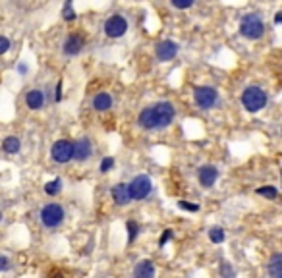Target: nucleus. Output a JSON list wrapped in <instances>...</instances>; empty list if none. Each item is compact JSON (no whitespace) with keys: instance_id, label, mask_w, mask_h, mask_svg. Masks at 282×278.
Returning <instances> with one entry per match:
<instances>
[{"instance_id":"obj_29","label":"nucleus","mask_w":282,"mask_h":278,"mask_svg":"<svg viewBox=\"0 0 282 278\" xmlns=\"http://www.w3.org/2000/svg\"><path fill=\"white\" fill-rule=\"evenodd\" d=\"M10 259L8 257H4V255H0V270H10Z\"/></svg>"},{"instance_id":"obj_30","label":"nucleus","mask_w":282,"mask_h":278,"mask_svg":"<svg viewBox=\"0 0 282 278\" xmlns=\"http://www.w3.org/2000/svg\"><path fill=\"white\" fill-rule=\"evenodd\" d=\"M170 238H172V230H164V234H162V238H160V241H159L160 247H162V245H164L166 241L170 240Z\"/></svg>"},{"instance_id":"obj_20","label":"nucleus","mask_w":282,"mask_h":278,"mask_svg":"<svg viewBox=\"0 0 282 278\" xmlns=\"http://www.w3.org/2000/svg\"><path fill=\"white\" fill-rule=\"evenodd\" d=\"M226 238V234H224V230L221 226H215L209 230V240L213 241V243H222Z\"/></svg>"},{"instance_id":"obj_28","label":"nucleus","mask_w":282,"mask_h":278,"mask_svg":"<svg viewBox=\"0 0 282 278\" xmlns=\"http://www.w3.org/2000/svg\"><path fill=\"white\" fill-rule=\"evenodd\" d=\"M180 209H184V211H192V213L199 211V207H197L196 203H185V201H180Z\"/></svg>"},{"instance_id":"obj_21","label":"nucleus","mask_w":282,"mask_h":278,"mask_svg":"<svg viewBox=\"0 0 282 278\" xmlns=\"http://www.w3.org/2000/svg\"><path fill=\"white\" fill-rule=\"evenodd\" d=\"M72 6H74V0H66V4H64V8H62V18H64L66 22L75 20V12Z\"/></svg>"},{"instance_id":"obj_1","label":"nucleus","mask_w":282,"mask_h":278,"mask_svg":"<svg viewBox=\"0 0 282 278\" xmlns=\"http://www.w3.org/2000/svg\"><path fill=\"white\" fill-rule=\"evenodd\" d=\"M174 106L170 102H157L153 106H147L139 112V126L145 127V129H162V127H168L174 120Z\"/></svg>"},{"instance_id":"obj_2","label":"nucleus","mask_w":282,"mask_h":278,"mask_svg":"<svg viewBox=\"0 0 282 278\" xmlns=\"http://www.w3.org/2000/svg\"><path fill=\"white\" fill-rule=\"evenodd\" d=\"M242 104L247 112H259L267 104V93L257 85H251L242 93Z\"/></svg>"},{"instance_id":"obj_33","label":"nucleus","mask_w":282,"mask_h":278,"mask_svg":"<svg viewBox=\"0 0 282 278\" xmlns=\"http://www.w3.org/2000/svg\"><path fill=\"white\" fill-rule=\"evenodd\" d=\"M280 22H282V14H280V12H276V16H274V24L278 26Z\"/></svg>"},{"instance_id":"obj_25","label":"nucleus","mask_w":282,"mask_h":278,"mask_svg":"<svg viewBox=\"0 0 282 278\" xmlns=\"http://www.w3.org/2000/svg\"><path fill=\"white\" fill-rule=\"evenodd\" d=\"M112 166H114V159H112V157L103 159V163H101V172H109Z\"/></svg>"},{"instance_id":"obj_34","label":"nucleus","mask_w":282,"mask_h":278,"mask_svg":"<svg viewBox=\"0 0 282 278\" xmlns=\"http://www.w3.org/2000/svg\"><path fill=\"white\" fill-rule=\"evenodd\" d=\"M0 220H2V213H0Z\"/></svg>"},{"instance_id":"obj_23","label":"nucleus","mask_w":282,"mask_h":278,"mask_svg":"<svg viewBox=\"0 0 282 278\" xmlns=\"http://www.w3.org/2000/svg\"><path fill=\"white\" fill-rule=\"evenodd\" d=\"M126 228H128V232H130V236H128V241L132 243V241L137 238V232H139V226H137V222H134V220H128V224H126Z\"/></svg>"},{"instance_id":"obj_13","label":"nucleus","mask_w":282,"mask_h":278,"mask_svg":"<svg viewBox=\"0 0 282 278\" xmlns=\"http://www.w3.org/2000/svg\"><path fill=\"white\" fill-rule=\"evenodd\" d=\"M112 199L116 201V205H128V203L132 201V195H130V190H128V184H116L114 188H112Z\"/></svg>"},{"instance_id":"obj_5","label":"nucleus","mask_w":282,"mask_h":278,"mask_svg":"<svg viewBox=\"0 0 282 278\" xmlns=\"http://www.w3.org/2000/svg\"><path fill=\"white\" fill-rule=\"evenodd\" d=\"M128 190H130L132 199H137V201H141V199H147L149 195H151V190H153L151 178L145 176V174H141V176H135L134 180H132V184H128Z\"/></svg>"},{"instance_id":"obj_19","label":"nucleus","mask_w":282,"mask_h":278,"mask_svg":"<svg viewBox=\"0 0 282 278\" xmlns=\"http://www.w3.org/2000/svg\"><path fill=\"white\" fill-rule=\"evenodd\" d=\"M62 190V180L60 178H56V180H52V182H49L47 186H45V193L47 195H50V197H54V195H58Z\"/></svg>"},{"instance_id":"obj_11","label":"nucleus","mask_w":282,"mask_h":278,"mask_svg":"<svg viewBox=\"0 0 282 278\" xmlns=\"http://www.w3.org/2000/svg\"><path fill=\"white\" fill-rule=\"evenodd\" d=\"M74 145V159L75 161H87L91 155H93V147H91V141L89 139H77Z\"/></svg>"},{"instance_id":"obj_27","label":"nucleus","mask_w":282,"mask_h":278,"mask_svg":"<svg viewBox=\"0 0 282 278\" xmlns=\"http://www.w3.org/2000/svg\"><path fill=\"white\" fill-rule=\"evenodd\" d=\"M8 51H10V39L0 35V54H4V52Z\"/></svg>"},{"instance_id":"obj_18","label":"nucleus","mask_w":282,"mask_h":278,"mask_svg":"<svg viewBox=\"0 0 282 278\" xmlns=\"http://www.w3.org/2000/svg\"><path fill=\"white\" fill-rule=\"evenodd\" d=\"M20 147H22V143H20V139L10 135V137L4 139V143H2V149L4 153H8V155H16V153L20 151Z\"/></svg>"},{"instance_id":"obj_3","label":"nucleus","mask_w":282,"mask_h":278,"mask_svg":"<svg viewBox=\"0 0 282 278\" xmlns=\"http://www.w3.org/2000/svg\"><path fill=\"white\" fill-rule=\"evenodd\" d=\"M240 33L244 35L245 39H261L263 33H265V24L261 22V18L255 16V14H247L242 18V24H240Z\"/></svg>"},{"instance_id":"obj_7","label":"nucleus","mask_w":282,"mask_h":278,"mask_svg":"<svg viewBox=\"0 0 282 278\" xmlns=\"http://www.w3.org/2000/svg\"><path fill=\"white\" fill-rule=\"evenodd\" d=\"M52 159L58 163V165H66V163H70L72 159H74V145L70 143V141H66V139H60V141H56L54 145H52Z\"/></svg>"},{"instance_id":"obj_26","label":"nucleus","mask_w":282,"mask_h":278,"mask_svg":"<svg viewBox=\"0 0 282 278\" xmlns=\"http://www.w3.org/2000/svg\"><path fill=\"white\" fill-rule=\"evenodd\" d=\"M221 274H222V276H234L236 272H234L232 268H230V265H228L226 261H222V263H221Z\"/></svg>"},{"instance_id":"obj_14","label":"nucleus","mask_w":282,"mask_h":278,"mask_svg":"<svg viewBox=\"0 0 282 278\" xmlns=\"http://www.w3.org/2000/svg\"><path fill=\"white\" fill-rule=\"evenodd\" d=\"M25 104H27L31 110H39V108H43V104H45V95H43L39 89H31V91L25 95Z\"/></svg>"},{"instance_id":"obj_6","label":"nucleus","mask_w":282,"mask_h":278,"mask_svg":"<svg viewBox=\"0 0 282 278\" xmlns=\"http://www.w3.org/2000/svg\"><path fill=\"white\" fill-rule=\"evenodd\" d=\"M194 99H196V104L199 108H213L219 101V93H217L215 87L201 85V87H196V91H194Z\"/></svg>"},{"instance_id":"obj_10","label":"nucleus","mask_w":282,"mask_h":278,"mask_svg":"<svg viewBox=\"0 0 282 278\" xmlns=\"http://www.w3.org/2000/svg\"><path fill=\"white\" fill-rule=\"evenodd\" d=\"M197 178H199V184H201L203 188H213V186H215V182H217V178H219V170H217L215 166H211V165L201 166Z\"/></svg>"},{"instance_id":"obj_12","label":"nucleus","mask_w":282,"mask_h":278,"mask_svg":"<svg viewBox=\"0 0 282 278\" xmlns=\"http://www.w3.org/2000/svg\"><path fill=\"white\" fill-rule=\"evenodd\" d=\"M83 49V39L79 37V35H70V37L64 41V54H68V56H75V54H79Z\"/></svg>"},{"instance_id":"obj_9","label":"nucleus","mask_w":282,"mask_h":278,"mask_svg":"<svg viewBox=\"0 0 282 278\" xmlns=\"http://www.w3.org/2000/svg\"><path fill=\"white\" fill-rule=\"evenodd\" d=\"M178 51H180V47L174 41H162L157 45V58L160 62H168L178 54Z\"/></svg>"},{"instance_id":"obj_22","label":"nucleus","mask_w":282,"mask_h":278,"mask_svg":"<svg viewBox=\"0 0 282 278\" xmlns=\"http://www.w3.org/2000/svg\"><path fill=\"white\" fill-rule=\"evenodd\" d=\"M257 193L259 195H263V197H267V199H276V197H278V191H276V188H272V186L259 188Z\"/></svg>"},{"instance_id":"obj_31","label":"nucleus","mask_w":282,"mask_h":278,"mask_svg":"<svg viewBox=\"0 0 282 278\" xmlns=\"http://www.w3.org/2000/svg\"><path fill=\"white\" fill-rule=\"evenodd\" d=\"M56 101H62V83H58L56 85V97H54Z\"/></svg>"},{"instance_id":"obj_8","label":"nucleus","mask_w":282,"mask_h":278,"mask_svg":"<svg viewBox=\"0 0 282 278\" xmlns=\"http://www.w3.org/2000/svg\"><path fill=\"white\" fill-rule=\"evenodd\" d=\"M126 31H128V22L124 20L122 16H112V18L107 20V24H105V33L112 39L122 37Z\"/></svg>"},{"instance_id":"obj_15","label":"nucleus","mask_w":282,"mask_h":278,"mask_svg":"<svg viewBox=\"0 0 282 278\" xmlns=\"http://www.w3.org/2000/svg\"><path fill=\"white\" fill-rule=\"evenodd\" d=\"M112 106V97L109 93H99L97 97L93 99V108L99 112H105Z\"/></svg>"},{"instance_id":"obj_17","label":"nucleus","mask_w":282,"mask_h":278,"mask_svg":"<svg viewBox=\"0 0 282 278\" xmlns=\"http://www.w3.org/2000/svg\"><path fill=\"white\" fill-rule=\"evenodd\" d=\"M134 274L137 278H153L155 276L153 263H151V261H141V263H137V266L134 268Z\"/></svg>"},{"instance_id":"obj_16","label":"nucleus","mask_w":282,"mask_h":278,"mask_svg":"<svg viewBox=\"0 0 282 278\" xmlns=\"http://www.w3.org/2000/svg\"><path fill=\"white\" fill-rule=\"evenodd\" d=\"M269 274L272 278H282V253H274L269 261Z\"/></svg>"},{"instance_id":"obj_32","label":"nucleus","mask_w":282,"mask_h":278,"mask_svg":"<svg viewBox=\"0 0 282 278\" xmlns=\"http://www.w3.org/2000/svg\"><path fill=\"white\" fill-rule=\"evenodd\" d=\"M18 72H20V74H27V66H25V64H20V66H18Z\"/></svg>"},{"instance_id":"obj_24","label":"nucleus","mask_w":282,"mask_h":278,"mask_svg":"<svg viewBox=\"0 0 282 278\" xmlns=\"http://www.w3.org/2000/svg\"><path fill=\"white\" fill-rule=\"evenodd\" d=\"M170 2L174 4V8H178V10H185V8L194 6V2H196V0H170Z\"/></svg>"},{"instance_id":"obj_4","label":"nucleus","mask_w":282,"mask_h":278,"mask_svg":"<svg viewBox=\"0 0 282 278\" xmlns=\"http://www.w3.org/2000/svg\"><path fill=\"white\" fill-rule=\"evenodd\" d=\"M41 222L45 228H58L64 222V209L56 203H49L41 211Z\"/></svg>"}]
</instances>
